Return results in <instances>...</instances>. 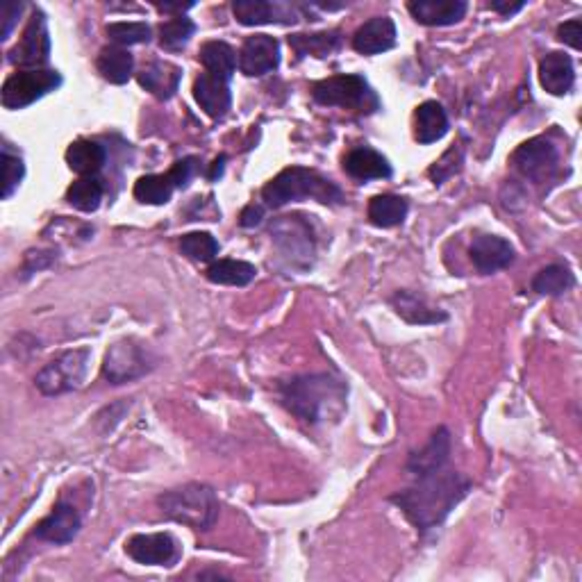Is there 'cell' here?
I'll return each instance as SVG.
<instances>
[{
    "mask_svg": "<svg viewBox=\"0 0 582 582\" xmlns=\"http://www.w3.org/2000/svg\"><path fill=\"white\" fill-rule=\"evenodd\" d=\"M155 7H157V10H160V12H164V14L178 12V14L182 16V12L191 10V7H194V3H155Z\"/></svg>",
    "mask_w": 582,
    "mask_h": 582,
    "instance_id": "cell-44",
    "label": "cell"
},
{
    "mask_svg": "<svg viewBox=\"0 0 582 582\" xmlns=\"http://www.w3.org/2000/svg\"><path fill=\"white\" fill-rule=\"evenodd\" d=\"M312 96L323 107H344V110L367 114L380 110L378 94L360 73H342V76L321 80L312 87Z\"/></svg>",
    "mask_w": 582,
    "mask_h": 582,
    "instance_id": "cell-5",
    "label": "cell"
},
{
    "mask_svg": "<svg viewBox=\"0 0 582 582\" xmlns=\"http://www.w3.org/2000/svg\"><path fill=\"white\" fill-rule=\"evenodd\" d=\"M223 162H226V155H221L219 160H216V162L212 164V171L207 173V178H210V180H216V178H219L221 173H223Z\"/></svg>",
    "mask_w": 582,
    "mask_h": 582,
    "instance_id": "cell-45",
    "label": "cell"
},
{
    "mask_svg": "<svg viewBox=\"0 0 582 582\" xmlns=\"http://www.w3.org/2000/svg\"><path fill=\"white\" fill-rule=\"evenodd\" d=\"M107 37H110L116 46H137L148 44L153 37V30L144 21H116L105 28Z\"/></svg>",
    "mask_w": 582,
    "mask_h": 582,
    "instance_id": "cell-35",
    "label": "cell"
},
{
    "mask_svg": "<svg viewBox=\"0 0 582 582\" xmlns=\"http://www.w3.org/2000/svg\"><path fill=\"white\" fill-rule=\"evenodd\" d=\"M62 87V76L53 69H21L3 82L0 103L5 110H26L39 98Z\"/></svg>",
    "mask_w": 582,
    "mask_h": 582,
    "instance_id": "cell-7",
    "label": "cell"
},
{
    "mask_svg": "<svg viewBox=\"0 0 582 582\" xmlns=\"http://www.w3.org/2000/svg\"><path fill=\"white\" fill-rule=\"evenodd\" d=\"M344 171L353 180L360 182L392 178V164L387 162V157L373 151L369 146L353 148V151L344 157Z\"/></svg>",
    "mask_w": 582,
    "mask_h": 582,
    "instance_id": "cell-20",
    "label": "cell"
},
{
    "mask_svg": "<svg viewBox=\"0 0 582 582\" xmlns=\"http://www.w3.org/2000/svg\"><path fill=\"white\" fill-rule=\"evenodd\" d=\"M126 553L144 567H171L178 560V542L169 532L132 535L126 542Z\"/></svg>",
    "mask_w": 582,
    "mask_h": 582,
    "instance_id": "cell-11",
    "label": "cell"
},
{
    "mask_svg": "<svg viewBox=\"0 0 582 582\" xmlns=\"http://www.w3.org/2000/svg\"><path fill=\"white\" fill-rule=\"evenodd\" d=\"M23 178H26V164L19 155L10 153V148L3 146V198L14 196V191L21 187Z\"/></svg>",
    "mask_w": 582,
    "mask_h": 582,
    "instance_id": "cell-37",
    "label": "cell"
},
{
    "mask_svg": "<svg viewBox=\"0 0 582 582\" xmlns=\"http://www.w3.org/2000/svg\"><path fill=\"white\" fill-rule=\"evenodd\" d=\"M82 528L78 510L69 503H57L55 510L39 523L35 535L48 544H71Z\"/></svg>",
    "mask_w": 582,
    "mask_h": 582,
    "instance_id": "cell-16",
    "label": "cell"
},
{
    "mask_svg": "<svg viewBox=\"0 0 582 582\" xmlns=\"http://www.w3.org/2000/svg\"><path fill=\"white\" fill-rule=\"evenodd\" d=\"M196 35V23L187 16H176L160 26V46L164 51H182L189 44V39Z\"/></svg>",
    "mask_w": 582,
    "mask_h": 582,
    "instance_id": "cell-34",
    "label": "cell"
},
{
    "mask_svg": "<svg viewBox=\"0 0 582 582\" xmlns=\"http://www.w3.org/2000/svg\"><path fill=\"white\" fill-rule=\"evenodd\" d=\"M264 219V207L262 205H248L244 212H241L239 216V226L241 228H255V226H260Z\"/></svg>",
    "mask_w": 582,
    "mask_h": 582,
    "instance_id": "cell-42",
    "label": "cell"
},
{
    "mask_svg": "<svg viewBox=\"0 0 582 582\" xmlns=\"http://www.w3.org/2000/svg\"><path fill=\"white\" fill-rule=\"evenodd\" d=\"M103 196H105V187L96 176L80 178L73 182L69 191H66V201L85 214L96 212L103 203Z\"/></svg>",
    "mask_w": 582,
    "mask_h": 582,
    "instance_id": "cell-31",
    "label": "cell"
},
{
    "mask_svg": "<svg viewBox=\"0 0 582 582\" xmlns=\"http://www.w3.org/2000/svg\"><path fill=\"white\" fill-rule=\"evenodd\" d=\"M51 57V32H48V21L46 14L41 10H35L30 16L26 30H23V37L19 39L10 51V60L14 66H21V69H39L44 66Z\"/></svg>",
    "mask_w": 582,
    "mask_h": 582,
    "instance_id": "cell-9",
    "label": "cell"
},
{
    "mask_svg": "<svg viewBox=\"0 0 582 582\" xmlns=\"http://www.w3.org/2000/svg\"><path fill=\"white\" fill-rule=\"evenodd\" d=\"M89 362H91L89 348L85 346L73 348V351H66L60 357H55L53 362H48L46 367L37 373L35 385L39 392L46 396L76 392L87 378Z\"/></svg>",
    "mask_w": 582,
    "mask_h": 582,
    "instance_id": "cell-6",
    "label": "cell"
},
{
    "mask_svg": "<svg viewBox=\"0 0 582 582\" xmlns=\"http://www.w3.org/2000/svg\"><path fill=\"white\" fill-rule=\"evenodd\" d=\"M469 257L473 266H476L478 273L482 276H492V273L507 269L514 262V246L510 241L496 235H478L471 241Z\"/></svg>",
    "mask_w": 582,
    "mask_h": 582,
    "instance_id": "cell-13",
    "label": "cell"
},
{
    "mask_svg": "<svg viewBox=\"0 0 582 582\" xmlns=\"http://www.w3.org/2000/svg\"><path fill=\"white\" fill-rule=\"evenodd\" d=\"M580 37H582V21L580 19H571L557 28V39H560L562 44L576 48V51H580V46H582Z\"/></svg>",
    "mask_w": 582,
    "mask_h": 582,
    "instance_id": "cell-40",
    "label": "cell"
},
{
    "mask_svg": "<svg viewBox=\"0 0 582 582\" xmlns=\"http://www.w3.org/2000/svg\"><path fill=\"white\" fill-rule=\"evenodd\" d=\"M173 189L176 185H173L169 173H151V176H141L135 182L132 194L144 205H166L171 201Z\"/></svg>",
    "mask_w": 582,
    "mask_h": 582,
    "instance_id": "cell-30",
    "label": "cell"
},
{
    "mask_svg": "<svg viewBox=\"0 0 582 582\" xmlns=\"http://www.w3.org/2000/svg\"><path fill=\"white\" fill-rule=\"evenodd\" d=\"M239 71L248 78H262L280 64V44L269 35H253L244 41L237 55Z\"/></svg>",
    "mask_w": 582,
    "mask_h": 582,
    "instance_id": "cell-12",
    "label": "cell"
},
{
    "mask_svg": "<svg viewBox=\"0 0 582 582\" xmlns=\"http://www.w3.org/2000/svg\"><path fill=\"white\" fill-rule=\"evenodd\" d=\"M96 66L107 82H112V85H126L132 78V69H135V57L121 46H105L98 53Z\"/></svg>",
    "mask_w": 582,
    "mask_h": 582,
    "instance_id": "cell-27",
    "label": "cell"
},
{
    "mask_svg": "<svg viewBox=\"0 0 582 582\" xmlns=\"http://www.w3.org/2000/svg\"><path fill=\"white\" fill-rule=\"evenodd\" d=\"M139 85L146 91H151L155 98L160 101H169V98L176 96V91L180 87L182 80V69L178 64L155 60L148 66H144V71L137 76Z\"/></svg>",
    "mask_w": 582,
    "mask_h": 582,
    "instance_id": "cell-22",
    "label": "cell"
},
{
    "mask_svg": "<svg viewBox=\"0 0 582 582\" xmlns=\"http://www.w3.org/2000/svg\"><path fill=\"white\" fill-rule=\"evenodd\" d=\"M153 369L151 355L144 346L137 342H119L114 344L105 355L103 362V376L110 380L112 385H123V382L137 380L146 376Z\"/></svg>",
    "mask_w": 582,
    "mask_h": 582,
    "instance_id": "cell-10",
    "label": "cell"
},
{
    "mask_svg": "<svg viewBox=\"0 0 582 582\" xmlns=\"http://www.w3.org/2000/svg\"><path fill=\"white\" fill-rule=\"evenodd\" d=\"M471 492V480L457 471L437 469L426 476H417V482L403 492L394 494L389 501L398 505L407 521L419 532H428L442 526L457 505Z\"/></svg>",
    "mask_w": 582,
    "mask_h": 582,
    "instance_id": "cell-1",
    "label": "cell"
},
{
    "mask_svg": "<svg viewBox=\"0 0 582 582\" xmlns=\"http://www.w3.org/2000/svg\"><path fill=\"white\" fill-rule=\"evenodd\" d=\"M392 305L398 317L412 323V326H435V323H444L448 319L446 312L430 307L414 291H396L392 296Z\"/></svg>",
    "mask_w": 582,
    "mask_h": 582,
    "instance_id": "cell-24",
    "label": "cell"
},
{
    "mask_svg": "<svg viewBox=\"0 0 582 582\" xmlns=\"http://www.w3.org/2000/svg\"><path fill=\"white\" fill-rule=\"evenodd\" d=\"M232 12L241 26H269V23H296V12L282 3H269V0H235Z\"/></svg>",
    "mask_w": 582,
    "mask_h": 582,
    "instance_id": "cell-14",
    "label": "cell"
},
{
    "mask_svg": "<svg viewBox=\"0 0 582 582\" xmlns=\"http://www.w3.org/2000/svg\"><path fill=\"white\" fill-rule=\"evenodd\" d=\"M262 198L273 210L294 201H303V198H314V201L323 205H342L344 191L317 171L303 169V166H289V169L280 171L271 182H266L262 189Z\"/></svg>",
    "mask_w": 582,
    "mask_h": 582,
    "instance_id": "cell-3",
    "label": "cell"
},
{
    "mask_svg": "<svg viewBox=\"0 0 582 582\" xmlns=\"http://www.w3.org/2000/svg\"><path fill=\"white\" fill-rule=\"evenodd\" d=\"M23 7H26L23 3H5L3 5V37H0L3 41L10 39L16 21H19V16L23 12Z\"/></svg>",
    "mask_w": 582,
    "mask_h": 582,
    "instance_id": "cell-41",
    "label": "cell"
},
{
    "mask_svg": "<svg viewBox=\"0 0 582 582\" xmlns=\"http://www.w3.org/2000/svg\"><path fill=\"white\" fill-rule=\"evenodd\" d=\"M201 64L205 66V73H212L216 78L223 80H232L237 71V53L235 48L226 41H207V44L201 46Z\"/></svg>",
    "mask_w": 582,
    "mask_h": 582,
    "instance_id": "cell-26",
    "label": "cell"
},
{
    "mask_svg": "<svg viewBox=\"0 0 582 582\" xmlns=\"http://www.w3.org/2000/svg\"><path fill=\"white\" fill-rule=\"evenodd\" d=\"M448 455H451V432L446 428H437L432 432L430 442L423 446L421 451L410 455V460H407V471L417 478L437 469H444Z\"/></svg>",
    "mask_w": 582,
    "mask_h": 582,
    "instance_id": "cell-19",
    "label": "cell"
},
{
    "mask_svg": "<svg viewBox=\"0 0 582 582\" xmlns=\"http://www.w3.org/2000/svg\"><path fill=\"white\" fill-rule=\"evenodd\" d=\"M396 46V26L389 16H373L353 37V48L362 55H380Z\"/></svg>",
    "mask_w": 582,
    "mask_h": 582,
    "instance_id": "cell-18",
    "label": "cell"
},
{
    "mask_svg": "<svg viewBox=\"0 0 582 582\" xmlns=\"http://www.w3.org/2000/svg\"><path fill=\"white\" fill-rule=\"evenodd\" d=\"M451 123H448V114L442 103L426 101L417 107V116H414V137L419 144L428 146L435 141L444 139Z\"/></svg>",
    "mask_w": 582,
    "mask_h": 582,
    "instance_id": "cell-23",
    "label": "cell"
},
{
    "mask_svg": "<svg viewBox=\"0 0 582 582\" xmlns=\"http://www.w3.org/2000/svg\"><path fill=\"white\" fill-rule=\"evenodd\" d=\"M280 401L287 410L310 426L337 421L346 410L348 385L330 373H307L278 385Z\"/></svg>",
    "mask_w": 582,
    "mask_h": 582,
    "instance_id": "cell-2",
    "label": "cell"
},
{
    "mask_svg": "<svg viewBox=\"0 0 582 582\" xmlns=\"http://www.w3.org/2000/svg\"><path fill=\"white\" fill-rule=\"evenodd\" d=\"M157 505L166 519L194 530H210L219 519V498L212 487L201 482L169 489L157 498Z\"/></svg>",
    "mask_w": 582,
    "mask_h": 582,
    "instance_id": "cell-4",
    "label": "cell"
},
{
    "mask_svg": "<svg viewBox=\"0 0 582 582\" xmlns=\"http://www.w3.org/2000/svg\"><path fill=\"white\" fill-rule=\"evenodd\" d=\"M198 171H201V160H198V157H185V160H178L171 166L169 178L173 180L176 189H185Z\"/></svg>",
    "mask_w": 582,
    "mask_h": 582,
    "instance_id": "cell-39",
    "label": "cell"
},
{
    "mask_svg": "<svg viewBox=\"0 0 582 582\" xmlns=\"http://www.w3.org/2000/svg\"><path fill=\"white\" fill-rule=\"evenodd\" d=\"M460 164H462V148H451V151H446L444 157L439 162H435V166L430 169V178L435 180V185H442L446 178L455 176L457 171H460Z\"/></svg>",
    "mask_w": 582,
    "mask_h": 582,
    "instance_id": "cell-38",
    "label": "cell"
},
{
    "mask_svg": "<svg viewBox=\"0 0 582 582\" xmlns=\"http://www.w3.org/2000/svg\"><path fill=\"white\" fill-rule=\"evenodd\" d=\"M105 160L107 153L98 141L78 139L66 148V164H69L71 171L80 173V176H96L103 169Z\"/></svg>",
    "mask_w": 582,
    "mask_h": 582,
    "instance_id": "cell-25",
    "label": "cell"
},
{
    "mask_svg": "<svg viewBox=\"0 0 582 582\" xmlns=\"http://www.w3.org/2000/svg\"><path fill=\"white\" fill-rule=\"evenodd\" d=\"M407 10L421 26L444 28L460 23L469 5L464 0H412L407 3Z\"/></svg>",
    "mask_w": 582,
    "mask_h": 582,
    "instance_id": "cell-15",
    "label": "cell"
},
{
    "mask_svg": "<svg viewBox=\"0 0 582 582\" xmlns=\"http://www.w3.org/2000/svg\"><path fill=\"white\" fill-rule=\"evenodd\" d=\"M573 285H576V278H573L569 266L564 264L546 266V269H542L532 278V291H537L542 296H562Z\"/></svg>",
    "mask_w": 582,
    "mask_h": 582,
    "instance_id": "cell-32",
    "label": "cell"
},
{
    "mask_svg": "<svg viewBox=\"0 0 582 582\" xmlns=\"http://www.w3.org/2000/svg\"><path fill=\"white\" fill-rule=\"evenodd\" d=\"M407 212H410V205H407L405 198L394 196V194H382L373 196L369 201V221L378 228H394L401 226L405 221Z\"/></svg>",
    "mask_w": 582,
    "mask_h": 582,
    "instance_id": "cell-28",
    "label": "cell"
},
{
    "mask_svg": "<svg viewBox=\"0 0 582 582\" xmlns=\"http://www.w3.org/2000/svg\"><path fill=\"white\" fill-rule=\"evenodd\" d=\"M194 98L210 119L214 121L226 119L232 107L230 82L216 78L212 73H203V76L196 78L194 82Z\"/></svg>",
    "mask_w": 582,
    "mask_h": 582,
    "instance_id": "cell-17",
    "label": "cell"
},
{
    "mask_svg": "<svg viewBox=\"0 0 582 582\" xmlns=\"http://www.w3.org/2000/svg\"><path fill=\"white\" fill-rule=\"evenodd\" d=\"M207 280L214 285H226V287H246L251 285L257 276V269L251 262L244 260H216L207 269Z\"/></svg>",
    "mask_w": 582,
    "mask_h": 582,
    "instance_id": "cell-29",
    "label": "cell"
},
{
    "mask_svg": "<svg viewBox=\"0 0 582 582\" xmlns=\"http://www.w3.org/2000/svg\"><path fill=\"white\" fill-rule=\"evenodd\" d=\"M489 7H492L494 12L503 14V16H512V14L521 12L523 7H526V3H523V0H519V3H507V0H492V3H489Z\"/></svg>",
    "mask_w": 582,
    "mask_h": 582,
    "instance_id": "cell-43",
    "label": "cell"
},
{
    "mask_svg": "<svg viewBox=\"0 0 582 582\" xmlns=\"http://www.w3.org/2000/svg\"><path fill=\"white\" fill-rule=\"evenodd\" d=\"M510 162L523 178L544 185V182H551L555 178L557 166H560V153H557V148L548 139L535 137L521 144L512 153Z\"/></svg>",
    "mask_w": 582,
    "mask_h": 582,
    "instance_id": "cell-8",
    "label": "cell"
},
{
    "mask_svg": "<svg viewBox=\"0 0 582 582\" xmlns=\"http://www.w3.org/2000/svg\"><path fill=\"white\" fill-rule=\"evenodd\" d=\"M539 82L542 87L553 96H564L573 89L576 82V69H573V60L567 53H548L542 62H539Z\"/></svg>",
    "mask_w": 582,
    "mask_h": 582,
    "instance_id": "cell-21",
    "label": "cell"
},
{
    "mask_svg": "<svg viewBox=\"0 0 582 582\" xmlns=\"http://www.w3.org/2000/svg\"><path fill=\"white\" fill-rule=\"evenodd\" d=\"M180 251L194 262H214L219 255V241L210 232H187L180 239Z\"/></svg>",
    "mask_w": 582,
    "mask_h": 582,
    "instance_id": "cell-36",
    "label": "cell"
},
{
    "mask_svg": "<svg viewBox=\"0 0 582 582\" xmlns=\"http://www.w3.org/2000/svg\"><path fill=\"white\" fill-rule=\"evenodd\" d=\"M342 39L339 32H319V35H294L289 37V46L294 48L298 57L314 55V57H326L335 53Z\"/></svg>",
    "mask_w": 582,
    "mask_h": 582,
    "instance_id": "cell-33",
    "label": "cell"
}]
</instances>
